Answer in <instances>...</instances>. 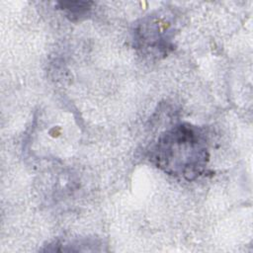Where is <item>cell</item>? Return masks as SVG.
Returning <instances> with one entry per match:
<instances>
[{
  "mask_svg": "<svg viewBox=\"0 0 253 253\" xmlns=\"http://www.w3.org/2000/svg\"><path fill=\"white\" fill-rule=\"evenodd\" d=\"M149 158L164 173L193 181L205 172L209 163L207 135L197 126L177 124L158 136L150 148Z\"/></svg>",
  "mask_w": 253,
  "mask_h": 253,
  "instance_id": "1",
  "label": "cell"
},
{
  "mask_svg": "<svg viewBox=\"0 0 253 253\" xmlns=\"http://www.w3.org/2000/svg\"><path fill=\"white\" fill-rule=\"evenodd\" d=\"M93 4L91 1H61L57 6L69 20L79 21L90 14Z\"/></svg>",
  "mask_w": 253,
  "mask_h": 253,
  "instance_id": "3",
  "label": "cell"
},
{
  "mask_svg": "<svg viewBox=\"0 0 253 253\" xmlns=\"http://www.w3.org/2000/svg\"><path fill=\"white\" fill-rule=\"evenodd\" d=\"M174 28L163 15H149L133 29V45L144 56L161 58L174 47Z\"/></svg>",
  "mask_w": 253,
  "mask_h": 253,
  "instance_id": "2",
  "label": "cell"
}]
</instances>
